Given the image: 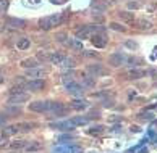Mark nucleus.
Here are the masks:
<instances>
[{
  "instance_id": "nucleus-1",
  "label": "nucleus",
  "mask_w": 157,
  "mask_h": 153,
  "mask_svg": "<svg viewBox=\"0 0 157 153\" xmlns=\"http://www.w3.org/2000/svg\"><path fill=\"white\" fill-rule=\"evenodd\" d=\"M60 23V16L59 15H50V16H44L42 20L39 21V27L44 29V31H49L54 26H57Z\"/></svg>"
},
{
  "instance_id": "nucleus-2",
  "label": "nucleus",
  "mask_w": 157,
  "mask_h": 153,
  "mask_svg": "<svg viewBox=\"0 0 157 153\" xmlns=\"http://www.w3.org/2000/svg\"><path fill=\"white\" fill-rule=\"evenodd\" d=\"M91 42H92V45H94V47L104 49V47L107 45V42H109V37L104 36L102 32H96V34H92V36H91Z\"/></svg>"
},
{
  "instance_id": "nucleus-3",
  "label": "nucleus",
  "mask_w": 157,
  "mask_h": 153,
  "mask_svg": "<svg viewBox=\"0 0 157 153\" xmlns=\"http://www.w3.org/2000/svg\"><path fill=\"white\" fill-rule=\"evenodd\" d=\"M67 92L71 93V95H76V97H81L84 93V86L83 84H78V82L71 81L70 84H67Z\"/></svg>"
},
{
  "instance_id": "nucleus-4",
  "label": "nucleus",
  "mask_w": 157,
  "mask_h": 153,
  "mask_svg": "<svg viewBox=\"0 0 157 153\" xmlns=\"http://www.w3.org/2000/svg\"><path fill=\"white\" fill-rule=\"evenodd\" d=\"M126 55L123 53H120V52H117V53H113V55H110L109 58V63L112 64V66H123V64H126Z\"/></svg>"
},
{
  "instance_id": "nucleus-5",
  "label": "nucleus",
  "mask_w": 157,
  "mask_h": 153,
  "mask_svg": "<svg viewBox=\"0 0 157 153\" xmlns=\"http://www.w3.org/2000/svg\"><path fill=\"white\" fill-rule=\"evenodd\" d=\"M146 74H147L146 69L131 68V69H128V71L125 73V78L126 79H141V78H146Z\"/></svg>"
},
{
  "instance_id": "nucleus-6",
  "label": "nucleus",
  "mask_w": 157,
  "mask_h": 153,
  "mask_svg": "<svg viewBox=\"0 0 157 153\" xmlns=\"http://www.w3.org/2000/svg\"><path fill=\"white\" fill-rule=\"evenodd\" d=\"M26 100H29V95L25 93V92H20V93H13V95H10L8 103L10 105H20L23 102H26Z\"/></svg>"
},
{
  "instance_id": "nucleus-7",
  "label": "nucleus",
  "mask_w": 157,
  "mask_h": 153,
  "mask_svg": "<svg viewBox=\"0 0 157 153\" xmlns=\"http://www.w3.org/2000/svg\"><path fill=\"white\" fill-rule=\"evenodd\" d=\"M44 87V79H31L29 82H26L25 89L26 90H31V92H37Z\"/></svg>"
},
{
  "instance_id": "nucleus-8",
  "label": "nucleus",
  "mask_w": 157,
  "mask_h": 153,
  "mask_svg": "<svg viewBox=\"0 0 157 153\" xmlns=\"http://www.w3.org/2000/svg\"><path fill=\"white\" fill-rule=\"evenodd\" d=\"M29 110L34 111V113H47V102H42V100L33 102L29 103Z\"/></svg>"
},
{
  "instance_id": "nucleus-9",
  "label": "nucleus",
  "mask_w": 157,
  "mask_h": 153,
  "mask_svg": "<svg viewBox=\"0 0 157 153\" xmlns=\"http://www.w3.org/2000/svg\"><path fill=\"white\" fill-rule=\"evenodd\" d=\"M47 74L45 69H40V68H31V69H26V76L31 79H42L44 76Z\"/></svg>"
},
{
  "instance_id": "nucleus-10",
  "label": "nucleus",
  "mask_w": 157,
  "mask_h": 153,
  "mask_svg": "<svg viewBox=\"0 0 157 153\" xmlns=\"http://www.w3.org/2000/svg\"><path fill=\"white\" fill-rule=\"evenodd\" d=\"M52 127L54 129H63V131H71V129L76 127V124L73 122V119H70V121H63V122H54Z\"/></svg>"
},
{
  "instance_id": "nucleus-11",
  "label": "nucleus",
  "mask_w": 157,
  "mask_h": 153,
  "mask_svg": "<svg viewBox=\"0 0 157 153\" xmlns=\"http://www.w3.org/2000/svg\"><path fill=\"white\" fill-rule=\"evenodd\" d=\"M88 73H89L91 76H94V78H97V76L105 74L107 71L101 66V64H89V66H88Z\"/></svg>"
},
{
  "instance_id": "nucleus-12",
  "label": "nucleus",
  "mask_w": 157,
  "mask_h": 153,
  "mask_svg": "<svg viewBox=\"0 0 157 153\" xmlns=\"http://www.w3.org/2000/svg\"><path fill=\"white\" fill-rule=\"evenodd\" d=\"M7 26L16 27V29H23V27H26V21L20 20V18H7Z\"/></svg>"
},
{
  "instance_id": "nucleus-13",
  "label": "nucleus",
  "mask_w": 157,
  "mask_h": 153,
  "mask_svg": "<svg viewBox=\"0 0 157 153\" xmlns=\"http://www.w3.org/2000/svg\"><path fill=\"white\" fill-rule=\"evenodd\" d=\"M70 107H71L73 110H86L89 107V103H88V100H83V98H76V100H73L71 103H70Z\"/></svg>"
},
{
  "instance_id": "nucleus-14",
  "label": "nucleus",
  "mask_w": 157,
  "mask_h": 153,
  "mask_svg": "<svg viewBox=\"0 0 157 153\" xmlns=\"http://www.w3.org/2000/svg\"><path fill=\"white\" fill-rule=\"evenodd\" d=\"M118 18L120 20H123L125 23H133L135 21V15L131 13V11H118Z\"/></svg>"
},
{
  "instance_id": "nucleus-15",
  "label": "nucleus",
  "mask_w": 157,
  "mask_h": 153,
  "mask_svg": "<svg viewBox=\"0 0 157 153\" xmlns=\"http://www.w3.org/2000/svg\"><path fill=\"white\" fill-rule=\"evenodd\" d=\"M135 24H136L138 29H141V31H149V29H152L151 21H146V20H138V21H135Z\"/></svg>"
},
{
  "instance_id": "nucleus-16",
  "label": "nucleus",
  "mask_w": 157,
  "mask_h": 153,
  "mask_svg": "<svg viewBox=\"0 0 157 153\" xmlns=\"http://www.w3.org/2000/svg\"><path fill=\"white\" fill-rule=\"evenodd\" d=\"M21 66L26 68V69H31V68H37V60L36 58H26V60L21 61Z\"/></svg>"
},
{
  "instance_id": "nucleus-17",
  "label": "nucleus",
  "mask_w": 157,
  "mask_h": 153,
  "mask_svg": "<svg viewBox=\"0 0 157 153\" xmlns=\"http://www.w3.org/2000/svg\"><path fill=\"white\" fill-rule=\"evenodd\" d=\"M67 44L71 47V49H75V50H81V49H83V40H81V39H68Z\"/></svg>"
},
{
  "instance_id": "nucleus-18",
  "label": "nucleus",
  "mask_w": 157,
  "mask_h": 153,
  "mask_svg": "<svg viewBox=\"0 0 157 153\" xmlns=\"http://www.w3.org/2000/svg\"><path fill=\"white\" fill-rule=\"evenodd\" d=\"M16 132H20L18 126H7V127L2 129V135H5V137H8V135H13V134H16Z\"/></svg>"
},
{
  "instance_id": "nucleus-19",
  "label": "nucleus",
  "mask_w": 157,
  "mask_h": 153,
  "mask_svg": "<svg viewBox=\"0 0 157 153\" xmlns=\"http://www.w3.org/2000/svg\"><path fill=\"white\" fill-rule=\"evenodd\" d=\"M40 148H42V144L40 142H28V145L25 147L26 151H37Z\"/></svg>"
},
{
  "instance_id": "nucleus-20",
  "label": "nucleus",
  "mask_w": 157,
  "mask_h": 153,
  "mask_svg": "<svg viewBox=\"0 0 157 153\" xmlns=\"http://www.w3.org/2000/svg\"><path fill=\"white\" fill-rule=\"evenodd\" d=\"M65 60V55H62V53H52L50 55V61L54 63V64H62V61Z\"/></svg>"
},
{
  "instance_id": "nucleus-21",
  "label": "nucleus",
  "mask_w": 157,
  "mask_h": 153,
  "mask_svg": "<svg viewBox=\"0 0 157 153\" xmlns=\"http://www.w3.org/2000/svg\"><path fill=\"white\" fill-rule=\"evenodd\" d=\"M18 49L20 50H26V49H29V45H31V42H29V39L28 37H21L20 40H18Z\"/></svg>"
},
{
  "instance_id": "nucleus-22",
  "label": "nucleus",
  "mask_w": 157,
  "mask_h": 153,
  "mask_svg": "<svg viewBox=\"0 0 157 153\" xmlns=\"http://www.w3.org/2000/svg\"><path fill=\"white\" fill-rule=\"evenodd\" d=\"M26 145H28V142H26V140H16V142H11V144H10V147H11V148H13V150H18V148H25Z\"/></svg>"
},
{
  "instance_id": "nucleus-23",
  "label": "nucleus",
  "mask_w": 157,
  "mask_h": 153,
  "mask_svg": "<svg viewBox=\"0 0 157 153\" xmlns=\"http://www.w3.org/2000/svg\"><path fill=\"white\" fill-rule=\"evenodd\" d=\"M16 126H18V129L21 132H29L33 129V124H29V122H20V124H16Z\"/></svg>"
},
{
  "instance_id": "nucleus-24",
  "label": "nucleus",
  "mask_w": 157,
  "mask_h": 153,
  "mask_svg": "<svg viewBox=\"0 0 157 153\" xmlns=\"http://www.w3.org/2000/svg\"><path fill=\"white\" fill-rule=\"evenodd\" d=\"M62 68H73L75 66V61H73V58H68V56H65V60L62 61V64H60Z\"/></svg>"
},
{
  "instance_id": "nucleus-25",
  "label": "nucleus",
  "mask_w": 157,
  "mask_h": 153,
  "mask_svg": "<svg viewBox=\"0 0 157 153\" xmlns=\"http://www.w3.org/2000/svg\"><path fill=\"white\" fill-rule=\"evenodd\" d=\"M109 27L110 29H113V31H120V32H125L126 31V29H125V26H121V24H118V23H110V24H109Z\"/></svg>"
},
{
  "instance_id": "nucleus-26",
  "label": "nucleus",
  "mask_w": 157,
  "mask_h": 153,
  "mask_svg": "<svg viewBox=\"0 0 157 153\" xmlns=\"http://www.w3.org/2000/svg\"><path fill=\"white\" fill-rule=\"evenodd\" d=\"M83 86L84 87H92V86H94V76H88V78H84Z\"/></svg>"
},
{
  "instance_id": "nucleus-27",
  "label": "nucleus",
  "mask_w": 157,
  "mask_h": 153,
  "mask_svg": "<svg viewBox=\"0 0 157 153\" xmlns=\"http://www.w3.org/2000/svg\"><path fill=\"white\" fill-rule=\"evenodd\" d=\"M138 118H139V119H143V121H151V119H154V115H151V113H139Z\"/></svg>"
},
{
  "instance_id": "nucleus-28",
  "label": "nucleus",
  "mask_w": 157,
  "mask_h": 153,
  "mask_svg": "<svg viewBox=\"0 0 157 153\" xmlns=\"http://www.w3.org/2000/svg\"><path fill=\"white\" fill-rule=\"evenodd\" d=\"M8 8V0H0V15H3Z\"/></svg>"
},
{
  "instance_id": "nucleus-29",
  "label": "nucleus",
  "mask_w": 157,
  "mask_h": 153,
  "mask_svg": "<svg viewBox=\"0 0 157 153\" xmlns=\"http://www.w3.org/2000/svg\"><path fill=\"white\" fill-rule=\"evenodd\" d=\"M37 60L47 61V60H50V55L47 53V52H39V53H37Z\"/></svg>"
},
{
  "instance_id": "nucleus-30",
  "label": "nucleus",
  "mask_w": 157,
  "mask_h": 153,
  "mask_svg": "<svg viewBox=\"0 0 157 153\" xmlns=\"http://www.w3.org/2000/svg\"><path fill=\"white\" fill-rule=\"evenodd\" d=\"M73 122H75L76 126L86 124V122H88V118H73Z\"/></svg>"
},
{
  "instance_id": "nucleus-31",
  "label": "nucleus",
  "mask_w": 157,
  "mask_h": 153,
  "mask_svg": "<svg viewBox=\"0 0 157 153\" xmlns=\"http://www.w3.org/2000/svg\"><path fill=\"white\" fill-rule=\"evenodd\" d=\"M138 63H139V60L135 58V56H128L126 58V64H128V66H133V64H138Z\"/></svg>"
},
{
  "instance_id": "nucleus-32",
  "label": "nucleus",
  "mask_w": 157,
  "mask_h": 153,
  "mask_svg": "<svg viewBox=\"0 0 157 153\" xmlns=\"http://www.w3.org/2000/svg\"><path fill=\"white\" fill-rule=\"evenodd\" d=\"M102 131H104V126H96L89 129V134H101Z\"/></svg>"
},
{
  "instance_id": "nucleus-33",
  "label": "nucleus",
  "mask_w": 157,
  "mask_h": 153,
  "mask_svg": "<svg viewBox=\"0 0 157 153\" xmlns=\"http://www.w3.org/2000/svg\"><path fill=\"white\" fill-rule=\"evenodd\" d=\"M84 56H89V58H99L97 52H84Z\"/></svg>"
},
{
  "instance_id": "nucleus-34",
  "label": "nucleus",
  "mask_w": 157,
  "mask_h": 153,
  "mask_svg": "<svg viewBox=\"0 0 157 153\" xmlns=\"http://www.w3.org/2000/svg\"><path fill=\"white\" fill-rule=\"evenodd\" d=\"M105 95H110V92H97V93H92V97H105Z\"/></svg>"
},
{
  "instance_id": "nucleus-35",
  "label": "nucleus",
  "mask_w": 157,
  "mask_h": 153,
  "mask_svg": "<svg viewBox=\"0 0 157 153\" xmlns=\"http://www.w3.org/2000/svg\"><path fill=\"white\" fill-rule=\"evenodd\" d=\"M57 40H59V42H63V40H65L67 39V36H65V34H63V32H60V34H57Z\"/></svg>"
},
{
  "instance_id": "nucleus-36",
  "label": "nucleus",
  "mask_w": 157,
  "mask_h": 153,
  "mask_svg": "<svg viewBox=\"0 0 157 153\" xmlns=\"http://www.w3.org/2000/svg\"><path fill=\"white\" fill-rule=\"evenodd\" d=\"M128 7H130V8H139L141 5H139L138 2H130V3H128Z\"/></svg>"
},
{
  "instance_id": "nucleus-37",
  "label": "nucleus",
  "mask_w": 157,
  "mask_h": 153,
  "mask_svg": "<svg viewBox=\"0 0 157 153\" xmlns=\"http://www.w3.org/2000/svg\"><path fill=\"white\" fill-rule=\"evenodd\" d=\"M102 105H104V107H105V108H107V107L110 108V107H112V105H113V102H112V100H109V102H107V100H105V102H104Z\"/></svg>"
},
{
  "instance_id": "nucleus-38",
  "label": "nucleus",
  "mask_w": 157,
  "mask_h": 153,
  "mask_svg": "<svg viewBox=\"0 0 157 153\" xmlns=\"http://www.w3.org/2000/svg\"><path fill=\"white\" fill-rule=\"evenodd\" d=\"M5 124V116H0V126Z\"/></svg>"
},
{
  "instance_id": "nucleus-39",
  "label": "nucleus",
  "mask_w": 157,
  "mask_h": 153,
  "mask_svg": "<svg viewBox=\"0 0 157 153\" xmlns=\"http://www.w3.org/2000/svg\"><path fill=\"white\" fill-rule=\"evenodd\" d=\"M52 2H54V3H63L65 0H52Z\"/></svg>"
},
{
  "instance_id": "nucleus-40",
  "label": "nucleus",
  "mask_w": 157,
  "mask_h": 153,
  "mask_svg": "<svg viewBox=\"0 0 157 153\" xmlns=\"http://www.w3.org/2000/svg\"><path fill=\"white\" fill-rule=\"evenodd\" d=\"M2 82H3V78H2V76H0V84H2Z\"/></svg>"
},
{
  "instance_id": "nucleus-41",
  "label": "nucleus",
  "mask_w": 157,
  "mask_h": 153,
  "mask_svg": "<svg viewBox=\"0 0 157 153\" xmlns=\"http://www.w3.org/2000/svg\"><path fill=\"white\" fill-rule=\"evenodd\" d=\"M152 74H154V76H157V71H154V73H152Z\"/></svg>"
},
{
  "instance_id": "nucleus-42",
  "label": "nucleus",
  "mask_w": 157,
  "mask_h": 153,
  "mask_svg": "<svg viewBox=\"0 0 157 153\" xmlns=\"http://www.w3.org/2000/svg\"><path fill=\"white\" fill-rule=\"evenodd\" d=\"M0 31H2V27H0Z\"/></svg>"
}]
</instances>
